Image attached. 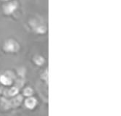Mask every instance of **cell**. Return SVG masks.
<instances>
[{"label": "cell", "mask_w": 121, "mask_h": 116, "mask_svg": "<svg viewBox=\"0 0 121 116\" xmlns=\"http://www.w3.org/2000/svg\"><path fill=\"white\" fill-rule=\"evenodd\" d=\"M17 47L18 45L17 44V43L13 40L7 41L4 44V49L7 52H15L17 49Z\"/></svg>", "instance_id": "6da1fadb"}, {"label": "cell", "mask_w": 121, "mask_h": 116, "mask_svg": "<svg viewBox=\"0 0 121 116\" xmlns=\"http://www.w3.org/2000/svg\"><path fill=\"white\" fill-rule=\"evenodd\" d=\"M17 8V4L16 2H12V3H9L7 5H6L5 8H4V12L7 14H10V13H13L15 10Z\"/></svg>", "instance_id": "7a4b0ae2"}, {"label": "cell", "mask_w": 121, "mask_h": 116, "mask_svg": "<svg viewBox=\"0 0 121 116\" xmlns=\"http://www.w3.org/2000/svg\"><path fill=\"white\" fill-rule=\"evenodd\" d=\"M36 100L34 98H28L26 100L25 104L28 109H34L36 105Z\"/></svg>", "instance_id": "3957f363"}, {"label": "cell", "mask_w": 121, "mask_h": 116, "mask_svg": "<svg viewBox=\"0 0 121 116\" xmlns=\"http://www.w3.org/2000/svg\"><path fill=\"white\" fill-rule=\"evenodd\" d=\"M0 82L5 86H9L13 83L12 79L10 78V77L6 75H2L0 76Z\"/></svg>", "instance_id": "277c9868"}, {"label": "cell", "mask_w": 121, "mask_h": 116, "mask_svg": "<svg viewBox=\"0 0 121 116\" xmlns=\"http://www.w3.org/2000/svg\"><path fill=\"white\" fill-rule=\"evenodd\" d=\"M35 62L36 63V65H41L43 62H44V60L42 57H37L35 58Z\"/></svg>", "instance_id": "5b68a950"}, {"label": "cell", "mask_w": 121, "mask_h": 116, "mask_svg": "<svg viewBox=\"0 0 121 116\" xmlns=\"http://www.w3.org/2000/svg\"><path fill=\"white\" fill-rule=\"evenodd\" d=\"M18 92V89L16 87H13L9 91V94L10 96H15Z\"/></svg>", "instance_id": "8992f818"}, {"label": "cell", "mask_w": 121, "mask_h": 116, "mask_svg": "<svg viewBox=\"0 0 121 116\" xmlns=\"http://www.w3.org/2000/svg\"><path fill=\"white\" fill-rule=\"evenodd\" d=\"M33 94V90L30 88H26L24 90V94L26 96H30Z\"/></svg>", "instance_id": "52a82bcc"}, {"label": "cell", "mask_w": 121, "mask_h": 116, "mask_svg": "<svg viewBox=\"0 0 121 116\" xmlns=\"http://www.w3.org/2000/svg\"><path fill=\"white\" fill-rule=\"evenodd\" d=\"M43 28H45L44 27H43V26H41V27H39V28H38V29H37V31L38 32H40V33H44L46 30H42Z\"/></svg>", "instance_id": "ba28073f"}, {"label": "cell", "mask_w": 121, "mask_h": 116, "mask_svg": "<svg viewBox=\"0 0 121 116\" xmlns=\"http://www.w3.org/2000/svg\"><path fill=\"white\" fill-rule=\"evenodd\" d=\"M4 1H7V0H4Z\"/></svg>", "instance_id": "9c48e42d"}]
</instances>
